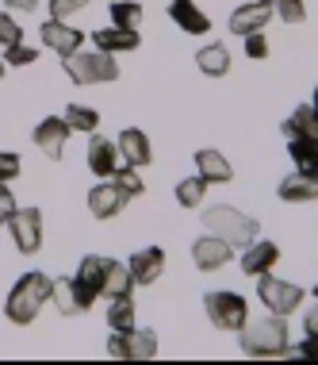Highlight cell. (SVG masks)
I'll use <instances>...</instances> for the list:
<instances>
[{
  "label": "cell",
  "instance_id": "cell-1",
  "mask_svg": "<svg viewBox=\"0 0 318 365\" xmlns=\"http://www.w3.org/2000/svg\"><path fill=\"white\" fill-rule=\"evenodd\" d=\"M51 292H54V281L46 277V273H38V269L23 273V277L12 284L8 300H4L8 323H16V327H27V323H35L38 312H43V304L51 300Z\"/></svg>",
  "mask_w": 318,
  "mask_h": 365
},
{
  "label": "cell",
  "instance_id": "cell-2",
  "mask_svg": "<svg viewBox=\"0 0 318 365\" xmlns=\"http://www.w3.org/2000/svg\"><path fill=\"white\" fill-rule=\"evenodd\" d=\"M242 334V350L250 358H284L292 354V334H287V323L284 315H261V319H245V327L238 331Z\"/></svg>",
  "mask_w": 318,
  "mask_h": 365
},
{
  "label": "cell",
  "instance_id": "cell-3",
  "mask_svg": "<svg viewBox=\"0 0 318 365\" xmlns=\"http://www.w3.org/2000/svg\"><path fill=\"white\" fill-rule=\"evenodd\" d=\"M203 231H211L218 239L230 242L234 250H242V246H250L257 239V220L230 208V204H211V208L203 212Z\"/></svg>",
  "mask_w": 318,
  "mask_h": 365
},
{
  "label": "cell",
  "instance_id": "cell-4",
  "mask_svg": "<svg viewBox=\"0 0 318 365\" xmlns=\"http://www.w3.org/2000/svg\"><path fill=\"white\" fill-rule=\"evenodd\" d=\"M65 62V77L73 85H107V81H119V66H115V54H104V51H73Z\"/></svg>",
  "mask_w": 318,
  "mask_h": 365
},
{
  "label": "cell",
  "instance_id": "cell-5",
  "mask_svg": "<svg viewBox=\"0 0 318 365\" xmlns=\"http://www.w3.org/2000/svg\"><path fill=\"white\" fill-rule=\"evenodd\" d=\"M203 312H207V319H211V327L238 334L245 327V319H250V300H245L242 292L218 289V292L203 296Z\"/></svg>",
  "mask_w": 318,
  "mask_h": 365
},
{
  "label": "cell",
  "instance_id": "cell-6",
  "mask_svg": "<svg viewBox=\"0 0 318 365\" xmlns=\"http://www.w3.org/2000/svg\"><path fill=\"white\" fill-rule=\"evenodd\" d=\"M107 265H112V258H100V254H85L81 265H77V273L69 277V284H73V296H77V308H81V312H88L96 300H100L104 277H107Z\"/></svg>",
  "mask_w": 318,
  "mask_h": 365
},
{
  "label": "cell",
  "instance_id": "cell-7",
  "mask_svg": "<svg viewBox=\"0 0 318 365\" xmlns=\"http://www.w3.org/2000/svg\"><path fill=\"white\" fill-rule=\"evenodd\" d=\"M303 289L300 284H292V281H280V277H272V273H261L257 277V300L265 304V312H272V315H292V312H300V304H303Z\"/></svg>",
  "mask_w": 318,
  "mask_h": 365
},
{
  "label": "cell",
  "instance_id": "cell-8",
  "mask_svg": "<svg viewBox=\"0 0 318 365\" xmlns=\"http://www.w3.org/2000/svg\"><path fill=\"white\" fill-rule=\"evenodd\" d=\"M107 354L119 361H150L157 358V334L150 327H131V331H112L107 339Z\"/></svg>",
  "mask_w": 318,
  "mask_h": 365
},
{
  "label": "cell",
  "instance_id": "cell-9",
  "mask_svg": "<svg viewBox=\"0 0 318 365\" xmlns=\"http://www.w3.org/2000/svg\"><path fill=\"white\" fill-rule=\"evenodd\" d=\"M8 231H12V242L19 254H38V246H43V212L16 208L12 220H8Z\"/></svg>",
  "mask_w": 318,
  "mask_h": 365
},
{
  "label": "cell",
  "instance_id": "cell-10",
  "mask_svg": "<svg viewBox=\"0 0 318 365\" xmlns=\"http://www.w3.org/2000/svg\"><path fill=\"white\" fill-rule=\"evenodd\" d=\"M38 35H43V46L46 51H54L58 58H69L73 51H81L85 46V31H77L69 19H46L43 27H38Z\"/></svg>",
  "mask_w": 318,
  "mask_h": 365
},
{
  "label": "cell",
  "instance_id": "cell-11",
  "mask_svg": "<svg viewBox=\"0 0 318 365\" xmlns=\"http://www.w3.org/2000/svg\"><path fill=\"white\" fill-rule=\"evenodd\" d=\"M230 258H234V246L226 239H218V235H211V231H203L200 239L192 242V262H196V269H200V273L223 269Z\"/></svg>",
  "mask_w": 318,
  "mask_h": 365
},
{
  "label": "cell",
  "instance_id": "cell-12",
  "mask_svg": "<svg viewBox=\"0 0 318 365\" xmlns=\"http://www.w3.org/2000/svg\"><path fill=\"white\" fill-rule=\"evenodd\" d=\"M69 135H73V127L65 123V115H46V120L35 127V146H38L46 158H54V162H58V158L65 154Z\"/></svg>",
  "mask_w": 318,
  "mask_h": 365
},
{
  "label": "cell",
  "instance_id": "cell-13",
  "mask_svg": "<svg viewBox=\"0 0 318 365\" xmlns=\"http://www.w3.org/2000/svg\"><path fill=\"white\" fill-rule=\"evenodd\" d=\"M268 19H272V0H250V4H238L230 12V35L265 31Z\"/></svg>",
  "mask_w": 318,
  "mask_h": 365
},
{
  "label": "cell",
  "instance_id": "cell-14",
  "mask_svg": "<svg viewBox=\"0 0 318 365\" xmlns=\"http://www.w3.org/2000/svg\"><path fill=\"white\" fill-rule=\"evenodd\" d=\"M115 146H119V162L123 165L142 170V165L154 162V146H150V139H146V131H138V127H123Z\"/></svg>",
  "mask_w": 318,
  "mask_h": 365
},
{
  "label": "cell",
  "instance_id": "cell-15",
  "mask_svg": "<svg viewBox=\"0 0 318 365\" xmlns=\"http://www.w3.org/2000/svg\"><path fill=\"white\" fill-rule=\"evenodd\" d=\"M276 262H280V246L268 239H253L250 246H242V273L245 277H261V273H272Z\"/></svg>",
  "mask_w": 318,
  "mask_h": 365
},
{
  "label": "cell",
  "instance_id": "cell-16",
  "mask_svg": "<svg viewBox=\"0 0 318 365\" xmlns=\"http://www.w3.org/2000/svg\"><path fill=\"white\" fill-rule=\"evenodd\" d=\"M127 269H131V281H134V284H154V281H161V273H165V250H161V246L134 250L131 262H127Z\"/></svg>",
  "mask_w": 318,
  "mask_h": 365
},
{
  "label": "cell",
  "instance_id": "cell-17",
  "mask_svg": "<svg viewBox=\"0 0 318 365\" xmlns=\"http://www.w3.org/2000/svg\"><path fill=\"white\" fill-rule=\"evenodd\" d=\"M276 196H280L284 204H311V200H318V173H303V170L287 173L284 181L276 185Z\"/></svg>",
  "mask_w": 318,
  "mask_h": 365
},
{
  "label": "cell",
  "instance_id": "cell-18",
  "mask_svg": "<svg viewBox=\"0 0 318 365\" xmlns=\"http://www.w3.org/2000/svg\"><path fill=\"white\" fill-rule=\"evenodd\" d=\"M85 158H88V170L100 177V181H104V177H112L119 165H123V162H119L115 139H104V135H96V131H92V143H88V154Z\"/></svg>",
  "mask_w": 318,
  "mask_h": 365
},
{
  "label": "cell",
  "instance_id": "cell-19",
  "mask_svg": "<svg viewBox=\"0 0 318 365\" xmlns=\"http://www.w3.org/2000/svg\"><path fill=\"white\" fill-rule=\"evenodd\" d=\"M138 27H100V31H92V46L104 54H127V51H138Z\"/></svg>",
  "mask_w": 318,
  "mask_h": 365
},
{
  "label": "cell",
  "instance_id": "cell-20",
  "mask_svg": "<svg viewBox=\"0 0 318 365\" xmlns=\"http://www.w3.org/2000/svg\"><path fill=\"white\" fill-rule=\"evenodd\" d=\"M123 204H127V196L112 185V177H104V181L88 192V212H92L96 220H115V215L123 212Z\"/></svg>",
  "mask_w": 318,
  "mask_h": 365
},
{
  "label": "cell",
  "instance_id": "cell-21",
  "mask_svg": "<svg viewBox=\"0 0 318 365\" xmlns=\"http://www.w3.org/2000/svg\"><path fill=\"white\" fill-rule=\"evenodd\" d=\"M169 19H173L184 35H211V19H207L192 0H173V4H169Z\"/></svg>",
  "mask_w": 318,
  "mask_h": 365
},
{
  "label": "cell",
  "instance_id": "cell-22",
  "mask_svg": "<svg viewBox=\"0 0 318 365\" xmlns=\"http://www.w3.org/2000/svg\"><path fill=\"white\" fill-rule=\"evenodd\" d=\"M196 173H200L207 185H226V181H234L230 162H226V158L218 154V150H211V146L196 150Z\"/></svg>",
  "mask_w": 318,
  "mask_h": 365
},
{
  "label": "cell",
  "instance_id": "cell-23",
  "mask_svg": "<svg viewBox=\"0 0 318 365\" xmlns=\"http://www.w3.org/2000/svg\"><path fill=\"white\" fill-rule=\"evenodd\" d=\"M196 66L203 77H226L230 73V51L223 43H207L203 51H196Z\"/></svg>",
  "mask_w": 318,
  "mask_h": 365
},
{
  "label": "cell",
  "instance_id": "cell-24",
  "mask_svg": "<svg viewBox=\"0 0 318 365\" xmlns=\"http://www.w3.org/2000/svg\"><path fill=\"white\" fill-rule=\"evenodd\" d=\"M280 131H284L287 143H292V139H303V135H318V115H314V108H311V104L295 108V112L280 123Z\"/></svg>",
  "mask_w": 318,
  "mask_h": 365
},
{
  "label": "cell",
  "instance_id": "cell-25",
  "mask_svg": "<svg viewBox=\"0 0 318 365\" xmlns=\"http://www.w3.org/2000/svg\"><path fill=\"white\" fill-rule=\"evenodd\" d=\"M287 154H292L295 170L318 173V135H303V139H292V143H287Z\"/></svg>",
  "mask_w": 318,
  "mask_h": 365
},
{
  "label": "cell",
  "instance_id": "cell-26",
  "mask_svg": "<svg viewBox=\"0 0 318 365\" xmlns=\"http://www.w3.org/2000/svg\"><path fill=\"white\" fill-rule=\"evenodd\" d=\"M134 292V281H131V269L123 262H112L107 265V277H104V300H115V296H131Z\"/></svg>",
  "mask_w": 318,
  "mask_h": 365
},
{
  "label": "cell",
  "instance_id": "cell-27",
  "mask_svg": "<svg viewBox=\"0 0 318 365\" xmlns=\"http://www.w3.org/2000/svg\"><path fill=\"white\" fill-rule=\"evenodd\" d=\"M107 327L112 331H131L134 327V300L131 296H115V300H107Z\"/></svg>",
  "mask_w": 318,
  "mask_h": 365
},
{
  "label": "cell",
  "instance_id": "cell-28",
  "mask_svg": "<svg viewBox=\"0 0 318 365\" xmlns=\"http://www.w3.org/2000/svg\"><path fill=\"white\" fill-rule=\"evenodd\" d=\"M203 196H207V181H203L200 173H196V177H184V181H176V204H181V208H200Z\"/></svg>",
  "mask_w": 318,
  "mask_h": 365
},
{
  "label": "cell",
  "instance_id": "cell-29",
  "mask_svg": "<svg viewBox=\"0 0 318 365\" xmlns=\"http://www.w3.org/2000/svg\"><path fill=\"white\" fill-rule=\"evenodd\" d=\"M65 123L73 127V131H81V135H92L96 127H100V112H96V108H85V104H69L65 108Z\"/></svg>",
  "mask_w": 318,
  "mask_h": 365
},
{
  "label": "cell",
  "instance_id": "cell-30",
  "mask_svg": "<svg viewBox=\"0 0 318 365\" xmlns=\"http://www.w3.org/2000/svg\"><path fill=\"white\" fill-rule=\"evenodd\" d=\"M112 185H115V189L127 196V200H134V196H142V189H146V185H142V177H138V170H134V165H119V170L112 173Z\"/></svg>",
  "mask_w": 318,
  "mask_h": 365
},
{
  "label": "cell",
  "instance_id": "cell-31",
  "mask_svg": "<svg viewBox=\"0 0 318 365\" xmlns=\"http://www.w3.org/2000/svg\"><path fill=\"white\" fill-rule=\"evenodd\" d=\"M112 24L115 27H138V19H142V4H134V0H112Z\"/></svg>",
  "mask_w": 318,
  "mask_h": 365
},
{
  "label": "cell",
  "instance_id": "cell-32",
  "mask_svg": "<svg viewBox=\"0 0 318 365\" xmlns=\"http://www.w3.org/2000/svg\"><path fill=\"white\" fill-rule=\"evenodd\" d=\"M51 300L58 304V312H62V315H77V312H81V308H77V296H73V284H69V277H58V281H54Z\"/></svg>",
  "mask_w": 318,
  "mask_h": 365
},
{
  "label": "cell",
  "instance_id": "cell-33",
  "mask_svg": "<svg viewBox=\"0 0 318 365\" xmlns=\"http://www.w3.org/2000/svg\"><path fill=\"white\" fill-rule=\"evenodd\" d=\"M272 16H280L284 24H303V19H307V4H303V0H272Z\"/></svg>",
  "mask_w": 318,
  "mask_h": 365
},
{
  "label": "cell",
  "instance_id": "cell-34",
  "mask_svg": "<svg viewBox=\"0 0 318 365\" xmlns=\"http://www.w3.org/2000/svg\"><path fill=\"white\" fill-rule=\"evenodd\" d=\"M35 58H38V51L27 46L23 38L12 43V46H4V66H35Z\"/></svg>",
  "mask_w": 318,
  "mask_h": 365
},
{
  "label": "cell",
  "instance_id": "cell-35",
  "mask_svg": "<svg viewBox=\"0 0 318 365\" xmlns=\"http://www.w3.org/2000/svg\"><path fill=\"white\" fill-rule=\"evenodd\" d=\"M19 170H23V162H19V154L12 150H0V185H8V181H16Z\"/></svg>",
  "mask_w": 318,
  "mask_h": 365
},
{
  "label": "cell",
  "instance_id": "cell-36",
  "mask_svg": "<svg viewBox=\"0 0 318 365\" xmlns=\"http://www.w3.org/2000/svg\"><path fill=\"white\" fill-rule=\"evenodd\" d=\"M23 38V31H19V24L12 19V12H0V46H12Z\"/></svg>",
  "mask_w": 318,
  "mask_h": 365
},
{
  "label": "cell",
  "instance_id": "cell-37",
  "mask_svg": "<svg viewBox=\"0 0 318 365\" xmlns=\"http://www.w3.org/2000/svg\"><path fill=\"white\" fill-rule=\"evenodd\" d=\"M85 8H88V0H51V16L54 19H69V16L85 12Z\"/></svg>",
  "mask_w": 318,
  "mask_h": 365
},
{
  "label": "cell",
  "instance_id": "cell-38",
  "mask_svg": "<svg viewBox=\"0 0 318 365\" xmlns=\"http://www.w3.org/2000/svg\"><path fill=\"white\" fill-rule=\"evenodd\" d=\"M245 54H250V58H268V38L261 31L245 35Z\"/></svg>",
  "mask_w": 318,
  "mask_h": 365
},
{
  "label": "cell",
  "instance_id": "cell-39",
  "mask_svg": "<svg viewBox=\"0 0 318 365\" xmlns=\"http://www.w3.org/2000/svg\"><path fill=\"white\" fill-rule=\"evenodd\" d=\"M12 212H16V196H12V189H4V185H0V227H8Z\"/></svg>",
  "mask_w": 318,
  "mask_h": 365
},
{
  "label": "cell",
  "instance_id": "cell-40",
  "mask_svg": "<svg viewBox=\"0 0 318 365\" xmlns=\"http://www.w3.org/2000/svg\"><path fill=\"white\" fill-rule=\"evenodd\" d=\"M295 354H300V358H307V361H318V339H314V334H307L300 346H295Z\"/></svg>",
  "mask_w": 318,
  "mask_h": 365
},
{
  "label": "cell",
  "instance_id": "cell-41",
  "mask_svg": "<svg viewBox=\"0 0 318 365\" xmlns=\"http://www.w3.org/2000/svg\"><path fill=\"white\" fill-rule=\"evenodd\" d=\"M8 12H31V8H38V0H4Z\"/></svg>",
  "mask_w": 318,
  "mask_h": 365
},
{
  "label": "cell",
  "instance_id": "cell-42",
  "mask_svg": "<svg viewBox=\"0 0 318 365\" xmlns=\"http://www.w3.org/2000/svg\"><path fill=\"white\" fill-rule=\"evenodd\" d=\"M303 331H307V334H314V339H318V308L303 315Z\"/></svg>",
  "mask_w": 318,
  "mask_h": 365
},
{
  "label": "cell",
  "instance_id": "cell-43",
  "mask_svg": "<svg viewBox=\"0 0 318 365\" xmlns=\"http://www.w3.org/2000/svg\"><path fill=\"white\" fill-rule=\"evenodd\" d=\"M311 108H314V115H318V85H314V101H311Z\"/></svg>",
  "mask_w": 318,
  "mask_h": 365
},
{
  "label": "cell",
  "instance_id": "cell-44",
  "mask_svg": "<svg viewBox=\"0 0 318 365\" xmlns=\"http://www.w3.org/2000/svg\"><path fill=\"white\" fill-rule=\"evenodd\" d=\"M4 70H8V66H4V58H0V77H4Z\"/></svg>",
  "mask_w": 318,
  "mask_h": 365
},
{
  "label": "cell",
  "instance_id": "cell-45",
  "mask_svg": "<svg viewBox=\"0 0 318 365\" xmlns=\"http://www.w3.org/2000/svg\"><path fill=\"white\" fill-rule=\"evenodd\" d=\"M314 300H318V284H314Z\"/></svg>",
  "mask_w": 318,
  "mask_h": 365
},
{
  "label": "cell",
  "instance_id": "cell-46",
  "mask_svg": "<svg viewBox=\"0 0 318 365\" xmlns=\"http://www.w3.org/2000/svg\"><path fill=\"white\" fill-rule=\"evenodd\" d=\"M107 4H112V0H107Z\"/></svg>",
  "mask_w": 318,
  "mask_h": 365
}]
</instances>
